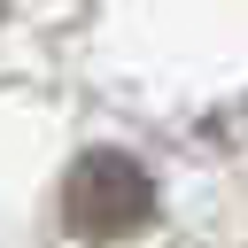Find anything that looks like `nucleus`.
Segmentation results:
<instances>
[{
  "mask_svg": "<svg viewBox=\"0 0 248 248\" xmlns=\"http://www.w3.org/2000/svg\"><path fill=\"white\" fill-rule=\"evenodd\" d=\"M147 217H155V178H147L132 155H116V147L85 155V163L62 178V225H70L78 240H124V232H140Z\"/></svg>",
  "mask_w": 248,
  "mask_h": 248,
  "instance_id": "nucleus-1",
  "label": "nucleus"
}]
</instances>
